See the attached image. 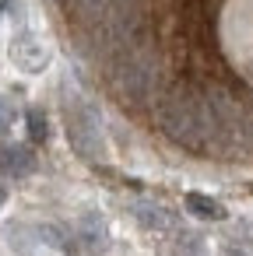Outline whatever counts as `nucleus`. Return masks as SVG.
Here are the masks:
<instances>
[{
	"instance_id": "obj_11",
	"label": "nucleus",
	"mask_w": 253,
	"mask_h": 256,
	"mask_svg": "<svg viewBox=\"0 0 253 256\" xmlns=\"http://www.w3.org/2000/svg\"><path fill=\"white\" fill-rule=\"evenodd\" d=\"M225 256H246V252H239V249H225Z\"/></svg>"
},
{
	"instance_id": "obj_5",
	"label": "nucleus",
	"mask_w": 253,
	"mask_h": 256,
	"mask_svg": "<svg viewBox=\"0 0 253 256\" xmlns=\"http://www.w3.org/2000/svg\"><path fill=\"white\" fill-rule=\"evenodd\" d=\"M78 242H81L85 249H92V252H99V249L106 246V224H102V218H99L95 210H88V214L78 221Z\"/></svg>"
},
{
	"instance_id": "obj_10",
	"label": "nucleus",
	"mask_w": 253,
	"mask_h": 256,
	"mask_svg": "<svg viewBox=\"0 0 253 256\" xmlns=\"http://www.w3.org/2000/svg\"><path fill=\"white\" fill-rule=\"evenodd\" d=\"M11 123H15V106H11L4 95H0V134H4Z\"/></svg>"
},
{
	"instance_id": "obj_8",
	"label": "nucleus",
	"mask_w": 253,
	"mask_h": 256,
	"mask_svg": "<svg viewBox=\"0 0 253 256\" xmlns=\"http://www.w3.org/2000/svg\"><path fill=\"white\" fill-rule=\"evenodd\" d=\"M43 238H36V232L29 228V224H11L8 228V246L15 249V252H22V256H32V249L39 246Z\"/></svg>"
},
{
	"instance_id": "obj_6",
	"label": "nucleus",
	"mask_w": 253,
	"mask_h": 256,
	"mask_svg": "<svg viewBox=\"0 0 253 256\" xmlns=\"http://www.w3.org/2000/svg\"><path fill=\"white\" fill-rule=\"evenodd\" d=\"M186 210L200 221H225V207L204 193H186Z\"/></svg>"
},
{
	"instance_id": "obj_12",
	"label": "nucleus",
	"mask_w": 253,
	"mask_h": 256,
	"mask_svg": "<svg viewBox=\"0 0 253 256\" xmlns=\"http://www.w3.org/2000/svg\"><path fill=\"white\" fill-rule=\"evenodd\" d=\"M4 200H8V190H4V186H0V207H4Z\"/></svg>"
},
{
	"instance_id": "obj_9",
	"label": "nucleus",
	"mask_w": 253,
	"mask_h": 256,
	"mask_svg": "<svg viewBox=\"0 0 253 256\" xmlns=\"http://www.w3.org/2000/svg\"><path fill=\"white\" fill-rule=\"evenodd\" d=\"M46 116L39 112V109H29V137H32V144H43L46 140Z\"/></svg>"
},
{
	"instance_id": "obj_2",
	"label": "nucleus",
	"mask_w": 253,
	"mask_h": 256,
	"mask_svg": "<svg viewBox=\"0 0 253 256\" xmlns=\"http://www.w3.org/2000/svg\"><path fill=\"white\" fill-rule=\"evenodd\" d=\"M0 172H4V176H29V172H36V154H32V148L0 140Z\"/></svg>"
},
{
	"instance_id": "obj_1",
	"label": "nucleus",
	"mask_w": 253,
	"mask_h": 256,
	"mask_svg": "<svg viewBox=\"0 0 253 256\" xmlns=\"http://www.w3.org/2000/svg\"><path fill=\"white\" fill-rule=\"evenodd\" d=\"M64 123H67L71 148H74L85 162H102V158H106L102 120H99V112H95L88 102H81V98H67V102H64Z\"/></svg>"
},
{
	"instance_id": "obj_4",
	"label": "nucleus",
	"mask_w": 253,
	"mask_h": 256,
	"mask_svg": "<svg viewBox=\"0 0 253 256\" xmlns=\"http://www.w3.org/2000/svg\"><path fill=\"white\" fill-rule=\"evenodd\" d=\"M130 214H134V221H137L141 228H148V232H165V228H172V214H169L162 204H155V200H134V204H130Z\"/></svg>"
},
{
	"instance_id": "obj_7",
	"label": "nucleus",
	"mask_w": 253,
	"mask_h": 256,
	"mask_svg": "<svg viewBox=\"0 0 253 256\" xmlns=\"http://www.w3.org/2000/svg\"><path fill=\"white\" fill-rule=\"evenodd\" d=\"M204 252V235L197 232H176L165 246V256H200Z\"/></svg>"
},
{
	"instance_id": "obj_3",
	"label": "nucleus",
	"mask_w": 253,
	"mask_h": 256,
	"mask_svg": "<svg viewBox=\"0 0 253 256\" xmlns=\"http://www.w3.org/2000/svg\"><path fill=\"white\" fill-rule=\"evenodd\" d=\"M11 56H15V64H18L22 70H29V74H39V70L46 67V60H50V53L43 50V42H36L32 36H18Z\"/></svg>"
}]
</instances>
